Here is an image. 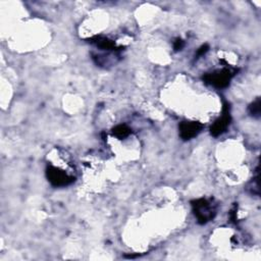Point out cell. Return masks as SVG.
I'll return each mask as SVG.
<instances>
[{"instance_id": "8992f818", "label": "cell", "mask_w": 261, "mask_h": 261, "mask_svg": "<svg viewBox=\"0 0 261 261\" xmlns=\"http://www.w3.org/2000/svg\"><path fill=\"white\" fill-rule=\"evenodd\" d=\"M91 43H93V44H95L97 47L103 49V50H107V51H116L118 50L117 48V45H116V43L111 40V39H108L104 36H95L93 38L90 39Z\"/></svg>"}, {"instance_id": "30bf717a", "label": "cell", "mask_w": 261, "mask_h": 261, "mask_svg": "<svg viewBox=\"0 0 261 261\" xmlns=\"http://www.w3.org/2000/svg\"><path fill=\"white\" fill-rule=\"evenodd\" d=\"M208 49H209V46L207 45V44H205V45H202L199 49H198V51H197V54H196V56H197V58H199L200 56H202V55H204L207 51H208Z\"/></svg>"}, {"instance_id": "277c9868", "label": "cell", "mask_w": 261, "mask_h": 261, "mask_svg": "<svg viewBox=\"0 0 261 261\" xmlns=\"http://www.w3.org/2000/svg\"><path fill=\"white\" fill-rule=\"evenodd\" d=\"M231 121H232V118H231V115H230V107L226 103L224 105V111H223L222 118H220L219 120H216L210 128L211 135L213 137H217V136L224 134L227 130V129L229 128Z\"/></svg>"}, {"instance_id": "6da1fadb", "label": "cell", "mask_w": 261, "mask_h": 261, "mask_svg": "<svg viewBox=\"0 0 261 261\" xmlns=\"http://www.w3.org/2000/svg\"><path fill=\"white\" fill-rule=\"evenodd\" d=\"M193 212L200 225H205L212 221L216 215V205L212 199L200 198L191 202Z\"/></svg>"}, {"instance_id": "ba28073f", "label": "cell", "mask_w": 261, "mask_h": 261, "mask_svg": "<svg viewBox=\"0 0 261 261\" xmlns=\"http://www.w3.org/2000/svg\"><path fill=\"white\" fill-rule=\"evenodd\" d=\"M249 114L254 118L260 117V98H257L249 106Z\"/></svg>"}, {"instance_id": "3957f363", "label": "cell", "mask_w": 261, "mask_h": 261, "mask_svg": "<svg viewBox=\"0 0 261 261\" xmlns=\"http://www.w3.org/2000/svg\"><path fill=\"white\" fill-rule=\"evenodd\" d=\"M46 176L50 184L54 187H67L73 184L76 180L73 176L68 175L67 172H64L52 165L47 166Z\"/></svg>"}, {"instance_id": "5b68a950", "label": "cell", "mask_w": 261, "mask_h": 261, "mask_svg": "<svg viewBox=\"0 0 261 261\" xmlns=\"http://www.w3.org/2000/svg\"><path fill=\"white\" fill-rule=\"evenodd\" d=\"M180 136L183 140H191L197 136L203 129V125L198 122H183L179 126Z\"/></svg>"}, {"instance_id": "52a82bcc", "label": "cell", "mask_w": 261, "mask_h": 261, "mask_svg": "<svg viewBox=\"0 0 261 261\" xmlns=\"http://www.w3.org/2000/svg\"><path fill=\"white\" fill-rule=\"evenodd\" d=\"M113 133L117 138L125 139L130 135L132 130H130L127 125H119L116 128H114Z\"/></svg>"}, {"instance_id": "9c48e42d", "label": "cell", "mask_w": 261, "mask_h": 261, "mask_svg": "<svg viewBox=\"0 0 261 261\" xmlns=\"http://www.w3.org/2000/svg\"><path fill=\"white\" fill-rule=\"evenodd\" d=\"M185 46V42L182 40V39H177L175 41V43H173V49H175L176 51H179V50H182Z\"/></svg>"}, {"instance_id": "7a4b0ae2", "label": "cell", "mask_w": 261, "mask_h": 261, "mask_svg": "<svg viewBox=\"0 0 261 261\" xmlns=\"http://www.w3.org/2000/svg\"><path fill=\"white\" fill-rule=\"evenodd\" d=\"M237 74V70L224 69L221 71H215L213 73H208L203 76V81L215 88H226L229 86L233 77Z\"/></svg>"}]
</instances>
